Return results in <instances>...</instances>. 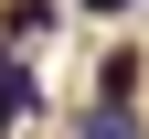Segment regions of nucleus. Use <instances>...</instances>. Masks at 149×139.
<instances>
[{"label": "nucleus", "instance_id": "obj_4", "mask_svg": "<svg viewBox=\"0 0 149 139\" xmlns=\"http://www.w3.org/2000/svg\"><path fill=\"white\" fill-rule=\"evenodd\" d=\"M0 32H11V43H32V32H53V0H11V11H0Z\"/></svg>", "mask_w": 149, "mask_h": 139}, {"label": "nucleus", "instance_id": "obj_1", "mask_svg": "<svg viewBox=\"0 0 149 139\" xmlns=\"http://www.w3.org/2000/svg\"><path fill=\"white\" fill-rule=\"evenodd\" d=\"M32 107H43V75H32V64H22V54H11V75H0V139L22 128V118H32Z\"/></svg>", "mask_w": 149, "mask_h": 139}, {"label": "nucleus", "instance_id": "obj_2", "mask_svg": "<svg viewBox=\"0 0 149 139\" xmlns=\"http://www.w3.org/2000/svg\"><path fill=\"white\" fill-rule=\"evenodd\" d=\"M139 86H149V54H139V43H117V54L96 64V96H128V107H139Z\"/></svg>", "mask_w": 149, "mask_h": 139}, {"label": "nucleus", "instance_id": "obj_5", "mask_svg": "<svg viewBox=\"0 0 149 139\" xmlns=\"http://www.w3.org/2000/svg\"><path fill=\"white\" fill-rule=\"evenodd\" d=\"M85 11H107V22H117V11H139V0H85Z\"/></svg>", "mask_w": 149, "mask_h": 139}, {"label": "nucleus", "instance_id": "obj_3", "mask_svg": "<svg viewBox=\"0 0 149 139\" xmlns=\"http://www.w3.org/2000/svg\"><path fill=\"white\" fill-rule=\"evenodd\" d=\"M74 139H149V128H139V107H128V96H96Z\"/></svg>", "mask_w": 149, "mask_h": 139}]
</instances>
